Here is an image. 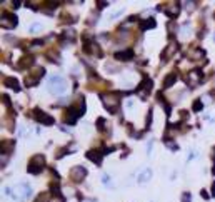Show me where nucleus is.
Segmentation results:
<instances>
[{
	"instance_id": "f257e3e1",
	"label": "nucleus",
	"mask_w": 215,
	"mask_h": 202,
	"mask_svg": "<svg viewBox=\"0 0 215 202\" xmlns=\"http://www.w3.org/2000/svg\"><path fill=\"white\" fill-rule=\"evenodd\" d=\"M47 90L54 95H60V94H65L67 92V82L63 77L60 75H52L48 79V85H47Z\"/></svg>"
},
{
	"instance_id": "f03ea898",
	"label": "nucleus",
	"mask_w": 215,
	"mask_h": 202,
	"mask_svg": "<svg viewBox=\"0 0 215 202\" xmlns=\"http://www.w3.org/2000/svg\"><path fill=\"white\" fill-rule=\"evenodd\" d=\"M43 165H45V159H43V156L32 157L28 172H30V174H40V172H42V169H43Z\"/></svg>"
},
{
	"instance_id": "7ed1b4c3",
	"label": "nucleus",
	"mask_w": 215,
	"mask_h": 202,
	"mask_svg": "<svg viewBox=\"0 0 215 202\" xmlns=\"http://www.w3.org/2000/svg\"><path fill=\"white\" fill-rule=\"evenodd\" d=\"M17 192H19V195H17L15 199L20 201V202L27 201V199L32 195V189H30L28 184H19V186H17Z\"/></svg>"
},
{
	"instance_id": "20e7f679",
	"label": "nucleus",
	"mask_w": 215,
	"mask_h": 202,
	"mask_svg": "<svg viewBox=\"0 0 215 202\" xmlns=\"http://www.w3.org/2000/svg\"><path fill=\"white\" fill-rule=\"evenodd\" d=\"M85 175H87V171L83 167H80V165H77V167H74L70 171V177L75 182H80L82 179H85Z\"/></svg>"
},
{
	"instance_id": "39448f33",
	"label": "nucleus",
	"mask_w": 215,
	"mask_h": 202,
	"mask_svg": "<svg viewBox=\"0 0 215 202\" xmlns=\"http://www.w3.org/2000/svg\"><path fill=\"white\" fill-rule=\"evenodd\" d=\"M102 100H103V105H105V107L112 114H115L118 110V100H117V99H114V97H103Z\"/></svg>"
},
{
	"instance_id": "423d86ee",
	"label": "nucleus",
	"mask_w": 215,
	"mask_h": 202,
	"mask_svg": "<svg viewBox=\"0 0 215 202\" xmlns=\"http://www.w3.org/2000/svg\"><path fill=\"white\" fill-rule=\"evenodd\" d=\"M2 25H4L5 28H13L17 25V19L13 13H8V12H5L4 13V22H2Z\"/></svg>"
},
{
	"instance_id": "0eeeda50",
	"label": "nucleus",
	"mask_w": 215,
	"mask_h": 202,
	"mask_svg": "<svg viewBox=\"0 0 215 202\" xmlns=\"http://www.w3.org/2000/svg\"><path fill=\"white\" fill-rule=\"evenodd\" d=\"M33 119L35 120H39V122H42V124H54V119H52L50 115H45V114H42V110H39V109H35L33 110Z\"/></svg>"
},
{
	"instance_id": "6e6552de",
	"label": "nucleus",
	"mask_w": 215,
	"mask_h": 202,
	"mask_svg": "<svg viewBox=\"0 0 215 202\" xmlns=\"http://www.w3.org/2000/svg\"><path fill=\"white\" fill-rule=\"evenodd\" d=\"M4 84H5V85H8V87H12V89H15V90H20L19 80H17V79H13V77H5V79H4Z\"/></svg>"
},
{
	"instance_id": "1a4fd4ad",
	"label": "nucleus",
	"mask_w": 215,
	"mask_h": 202,
	"mask_svg": "<svg viewBox=\"0 0 215 202\" xmlns=\"http://www.w3.org/2000/svg\"><path fill=\"white\" fill-rule=\"evenodd\" d=\"M132 57H133V52H132V50L117 52V54H115V58H118V60H130Z\"/></svg>"
},
{
	"instance_id": "9d476101",
	"label": "nucleus",
	"mask_w": 215,
	"mask_h": 202,
	"mask_svg": "<svg viewBox=\"0 0 215 202\" xmlns=\"http://www.w3.org/2000/svg\"><path fill=\"white\" fill-rule=\"evenodd\" d=\"M177 80V75L175 74H170V75H167V77L164 79V87H172L173 85V82Z\"/></svg>"
},
{
	"instance_id": "9b49d317",
	"label": "nucleus",
	"mask_w": 215,
	"mask_h": 202,
	"mask_svg": "<svg viewBox=\"0 0 215 202\" xmlns=\"http://www.w3.org/2000/svg\"><path fill=\"white\" fill-rule=\"evenodd\" d=\"M95 150H90V152H87V157H89L90 160H94L95 164H100V160H102V157H100V154H94Z\"/></svg>"
},
{
	"instance_id": "f8f14e48",
	"label": "nucleus",
	"mask_w": 215,
	"mask_h": 202,
	"mask_svg": "<svg viewBox=\"0 0 215 202\" xmlns=\"http://www.w3.org/2000/svg\"><path fill=\"white\" fill-rule=\"evenodd\" d=\"M165 12H167L168 15H170V17L173 19V17H175L177 13H179V5H175V7H165Z\"/></svg>"
},
{
	"instance_id": "ddd939ff",
	"label": "nucleus",
	"mask_w": 215,
	"mask_h": 202,
	"mask_svg": "<svg viewBox=\"0 0 215 202\" xmlns=\"http://www.w3.org/2000/svg\"><path fill=\"white\" fill-rule=\"evenodd\" d=\"M150 175H152V172H150V169H147V171H145L144 174H140V175H138V182H147Z\"/></svg>"
},
{
	"instance_id": "4468645a",
	"label": "nucleus",
	"mask_w": 215,
	"mask_h": 202,
	"mask_svg": "<svg viewBox=\"0 0 215 202\" xmlns=\"http://www.w3.org/2000/svg\"><path fill=\"white\" fill-rule=\"evenodd\" d=\"M28 64H33V57H24V60L19 64V67L20 69H24V67H27Z\"/></svg>"
},
{
	"instance_id": "2eb2a0df",
	"label": "nucleus",
	"mask_w": 215,
	"mask_h": 202,
	"mask_svg": "<svg viewBox=\"0 0 215 202\" xmlns=\"http://www.w3.org/2000/svg\"><path fill=\"white\" fill-rule=\"evenodd\" d=\"M149 27H155V20L153 19H150V20H147L145 23H142V30H145V28H149Z\"/></svg>"
},
{
	"instance_id": "dca6fc26",
	"label": "nucleus",
	"mask_w": 215,
	"mask_h": 202,
	"mask_svg": "<svg viewBox=\"0 0 215 202\" xmlns=\"http://www.w3.org/2000/svg\"><path fill=\"white\" fill-rule=\"evenodd\" d=\"M37 28H40V23H33V25H30V32L32 30H37Z\"/></svg>"
},
{
	"instance_id": "f3484780",
	"label": "nucleus",
	"mask_w": 215,
	"mask_h": 202,
	"mask_svg": "<svg viewBox=\"0 0 215 202\" xmlns=\"http://www.w3.org/2000/svg\"><path fill=\"white\" fill-rule=\"evenodd\" d=\"M193 109H195V110H200V109H202V104H200V102H195V105H193Z\"/></svg>"
}]
</instances>
